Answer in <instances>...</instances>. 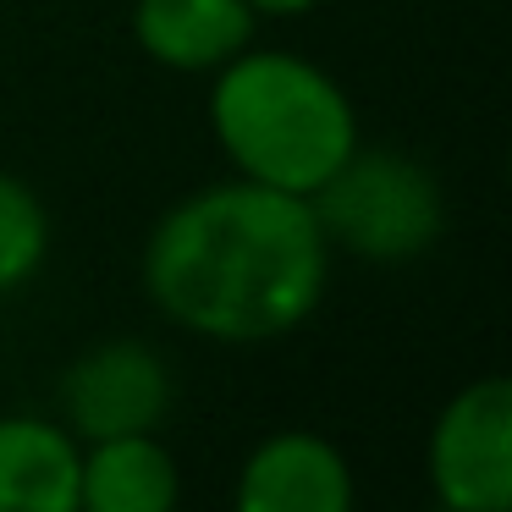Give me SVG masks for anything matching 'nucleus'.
<instances>
[{
	"mask_svg": "<svg viewBox=\"0 0 512 512\" xmlns=\"http://www.w3.org/2000/svg\"><path fill=\"white\" fill-rule=\"evenodd\" d=\"M331 243L309 199L265 182H215L155 221L144 287L166 320L210 342H270L320 309Z\"/></svg>",
	"mask_w": 512,
	"mask_h": 512,
	"instance_id": "f257e3e1",
	"label": "nucleus"
},
{
	"mask_svg": "<svg viewBox=\"0 0 512 512\" xmlns=\"http://www.w3.org/2000/svg\"><path fill=\"white\" fill-rule=\"evenodd\" d=\"M210 127L237 177L298 199H309L358 149L347 89L292 50H237L215 72Z\"/></svg>",
	"mask_w": 512,
	"mask_h": 512,
	"instance_id": "f03ea898",
	"label": "nucleus"
},
{
	"mask_svg": "<svg viewBox=\"0 0 512 512\" xmlns=\"http://www.w3.org/2000/svg\"><path fill=\"white\" fill-rule=\"evenodd\" d=\"M309 210L320 221L325 243L347 248L375 265H397L413 259L441 237V188L435 177L408 155H369L353 149L320 188L309 193Z\"/></svg>",
	"mask_w": 512,
	"mask_h": 512,
	"instance_id": "7ed1b4c3",
	"label": "nucleus"
},
{
	"mask_svg": "<svg viewBox=\"0 0 512 512\" xmlns=\"http://www.w3.org/2000/svg\"><path fill=\"white\" fill-rule=\"evenodd\" d=\"M430 485L446 512H512V386H463L430 430Z\"/></svg>",
	"mask_w": 512,
	"mask_h": 512,
	"instance_id": "20e7f679",
	"label": "nucleus"
},
{
	"mask_svg": "<svg viewBox=\"0 0 512 512\" xmlns=\"http://www.w3.org/2000/svg\"><path fill=\"white\" fill-rule=\"evenodd\" d=\"M67 430L78 441H111V435H155L171 408V375L155 347L116 336L100 342L67 369L61 380Z\"/></svg>",
	"mask_w": 512,
	"mask_h": 512,
	"instance_id": "39448f33",
	"label": "nucleus"
},
{
	"mask_svg": "<svg viewBox=\"0 0 512 512\" xmlns=\"http://www.w3.org/2000/svg\"><path fill=\"white\" fill-rule=\"evenodd\" d=\"M353 468L314 430H276L248 452L232 512H353Z\"/></svg>",
	"mask_w": 512,
	"mask_h": 512,
	"instance_id": "423d86ee",
	"label": "nucleus"
},
{
	"mask_svg": "<svg viewBox=\"0 0 512 512\" xmlns=\"http://www.w3.org/2000/svg\"><path fill=\"white\" fill-rule=\"evenodd\" d=\"M254 17L248 0H138L133 39L171 72H221L254 45Z\"/></svg>",
	"mask_w": 512,
	"mask_h": 512,
	"instance_id": "0eeeda50",
	"label": "nucleus"
},
{
	"mask_svg": "<svg viewBox=\"0 0 512 512\" xmlns=\"http://www.w3.org/2000/svg\"><path fill=\"white\" fill-rule=\"evenodd\" d=\"M0 512H78V435L39 413H0Z\"/></svg>",
	"mask_w": 512,
	"mask_h": 512,
	"instance_id": "6e6552de",
	"label": "nucleus"
},
{
	"mask_svg": "<svg viewBox=\"0 0 512 512\" xmlns=\"http://www.w3.org/2000/svg\"><path fill=\"white\" fill-rule=\"evenodd\" d=\"M182 474L155 435L78 446V512H177Z\"/></svg>",
	"mask_w": 512,
	"mask_h": 512,
	"instance_id": "1a4fd4ad",
	"label": "nucleus"
},
{
	"mask_svg": "<svg viewBox=\"0 0 512 512\" xmlns=\"http://www.w3.org/2000/svg\"><path fill=\"white\" fill-rule=\"evenodd\" d=\"M50 248V215L23 177L0 171V292L23 287Z\"/></svg>",
	"mask_w": 512,
	"mask_h": 512,
	"instance_id": "9d476101",
	"label": "nucleus"
},
{
	"mask_svg": "<svg viewBox=\"0 0 512 512\" xmlns=\"http://www.w3.org/2000/svg\"><path fill=\"white\" fill-rule=\"evenodd\" d=\"M254 12H270V17H298V12H314L320 0H248Z\"/></svg>",
	"mask_w": 512,
	"mask_h": 512,
	"instance_id": "9b49d317",
	"label": "nucleus"
}]
</instances>
